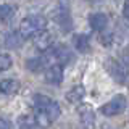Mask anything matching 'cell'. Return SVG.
I'll return each instance as SVG.
<instances>
[{"instance_id":"1","label":"cell","mask_w":129,"mask_h":129,"mask_svg":"<svg viewBox=\"0 0 129 129\" xmlns=\"http://www.w3.org/2000/svg\"><path fill=\"white\" fill-rule=\"evenodd\" d=\"M47 27V19L40 15H31L26 16L21 23H19V34L24 39L27 37H34L39 31H44Z\"/></svg>"},{"instance_id":"2","label":"cell","mask_w":129,"mask_h":129,"mask_svg":"<svg viewBox=\"0 0 129 129\" xmlns=\"http://www.w3.org/2000/svg\"><path fill=\"white\" fill-rule=\"evenodd\" d=\"M34 103L37 107L39 111L45 113V115L50 116V119L53 121L56 119L60 115H61V108H60V103L56 100L50 99L48 95H44V94H36L34 95Z\"/></svg>"},{"instance_id":"3","label":"cell","mask_w":129,"mask_h":129,"mask_svg":"<svg viewBox=\"0 0 129 129\" xmlns=\"http://www.w3.org/2000/svg\"><path fill=\"white\" fill-rule=\"evenodd\" d=\"M105 70L108 71V74H110L116 82H119V84L127 82L129 73H127L126 64L123 61H119V60H116V58H108L107 61H105Z\"/></svg>"},{"instance_id":"4","label":"cell","mask_w":129,"mask_h":129,"mask_svg":"<svg viewBox=\"0 0 129 129\" xmlns=\"http://www.w3.org/2000/svg\"><path fill=\"white\" fill-rule=\"evenodd\" d=\"M126 97L124 95H115L110 102H107L105 105H102V108H100V111H102V115L105 116H116L119 115V113H123L126 110Z\"/></svg>"},{"instance_id":"5","label":"cell","mask_w":129,"mask_h":129,"mask_svg":"<svg viewBox=\"0 0 129 129\" xmlns=\"http://www.w3.org/2000/svg\"><path fill=\"white\" fill-rule=\"evenodd\" d=\"M78 115L81 119V124L84 129H94L95 126V111L92 108V105L89 103H81L78 107Z\"/></svg>"},{"instance_id":"6","label":"cell","mask_w":129,"mask_h":129,"mask_svg":"<svg viewBox=\"0 0 129 129\" xmlns=\"http://www.w3.org/2000/svg\"><path fill=\"white\" fill-rule=\"evenodd\" d=\"M32 42H34V47L40 52H47L48 48L53 45L55 42V36L52 34L50 31L44 29V31H39L37 34L32 37Z\"/></svg>"},{"instance_id":"7","label":"cell","mask_w":129,"mask_h":129,"mask_svg":"<svg viewBox=\"0 0 129 129\" xmlns=\"http://www.w3.org/2000/svg\"><path fill=\"white\" fill-rule=\"evenodd\" d=\"M44 78L48 84H53V86H60L63 82V66L58 63H53L50 66L45 68L44 71Z\"/></svg>"},{"instance_id":"8","label":"cell","mask_w":129,"mask_h":129,"mask_svg":"<svg viewBox=\"0 0 129 129\" xmlns=\"http://www.w3.org/2000/svg\"><path fill=\"white\" fill-rule=\"evenodd\" d=\"M48 55H50L52 58H55L56 61H58V64H68L74 60V53L71 52V48L63 45V44L61 45H56Z\"/></svg>"},{"instance_id":"9","label":"cell","mask_w":129,"mask_h":129,"mask_svg":"<svg viewBox=\"0 0 129 129\" xmlns=\"http://www.w3.org/2000/svg\"><path fill=\"white\" fill-rule=\"evenodd\" d=\"M53 19L56 21L60 27L63 31L71 29V16H70V10H68L64 5H60L58 8H55L53 11Z\"/></svg>"},{"instance_id":"10","label":"cell","mask_w":129,"mask_h":129,"mask_svg":"<svg viewBox=\"0 0 129 129\" xmlns=\"http://www.w3.org/2000/svg\"><path fill=\"white\" fill-rule=\"evenodd\" d=\"M89 24L97 32H102L108 26V16L105 13H92L89 15Z\"/></svg>"},{"instance_id":"11","label":"cell","mask_w":129,"mask_h":129,"mask_svg":"<svg viewBox=\"0 0 129 129\" xmlns=\"http://www.w3.org/2000/svg\"><path fill=\"white\" fill-rule=\"evenodd\" d=\"M19 90V82L16 79H3L0 81V92L3 95H15Z\"/></svg>"},{"instance_id":"12","label":"cell","mask_w":129,"mask_h":129,"mask_svg":"<svg viewBox=\"0 0 129 129\" xmlns=\"http://www.w3.org/2000/svg\"><path fill=\"white\" fill-rule=\"evenodd\" d=\"M84 97H86V89L82 86H74L73 89H70V90L66 92L64 99H66L70 103H79Z\"/></svg>"},{"instance_id":"13","label":"cell","mask_w":129,"mask_h":129,"mask_svg":"<svg viewBox=\"0 0 129 129\" xmlns=\"http://www.w3.org/2000/svg\"><path fill=\"white\" fill-rule=\"evenodd\" d=\"M73 44H74V47L78 48L81 53H87V52L90 50V39H89L87 34H78V36H74Z\"/></svg>"},{"instance_id":"14","label":"cell","mask_w":129,"mask_h":129,"mask_svg":"<svg viewBox=\"0 0 129 129\" xmlns=\"http://www.w3.org/2000/svg\"><path fill=\"white\" fill-rule=\"evenodd\" d=\"M23 42H24V37L19 34V31L18 32H8L5 36V45L8 48H19L23 45Z\"/></svg>"},{"instance_id":"15","label":"cell","mask_w":129,"mask_h":129,"mask_svg":"<svg viewBox=\"0 0 129 129\" xmlns=\"http://www.w3.org/2000/svg\"><path fill=\"white\" fill-rule=\"evenodd\" d=\"M26 66L29 68L32 73L45 71V68H47V56H39V58H31V60H27Z\"/></svg>"},{"instance_id":"16","label":"cell","mask_w":129,"mask_h":129,"mask_svg":"<svg viewBox=\"0 0 129 129\" xmlns=\"http://www.w3.org/2000/svg\"><path fill=\"white\" fill-rule=\"evenodd\" d=\"M15 15V7L8 3H0V19L2 21H10Z\"/></svg>"},{"instance_id":"17","label":"cell","mask_w":129,"mask_h":129,"mask_svg":"<svg viewBox=\"0 0 129 129\" xmlns=\"http://www.w3.org/2000/svg\"><path fill=\"white\" fill-rule=\"evenodd\" d=\"M34 118H36V124H37V127L47 129V127L52 124V119H50V116H48V115H45V113H42V111H37V113L34 115Z\"/></svg>"},{"instance_id":"18","label":"cell","mask_w":129,"mask_h":129,"mask_svg":"<svg viewBox=\"0 0 129 129\" xmlns=\"http://www.w3.org/2000/svg\"><path fill=\"white\" fill-rule=\"evenodd\" d=\"M19 124H21V129H36V127H37L34 115H32V116H29V115L21 116V118H19Z\"/></svg>"},{"instance_id":"19","label":"cell","mask_w":129,"mask_h":129,"mask_svg":"<svg viewBox=\"0 0 129 129\" xmlns=\"http://www.w3.org/2000/svg\"><path fill=\"white\" fill-rule=\"evenodd\" d=\"M11 64H13L11 55H8V53H0V73H2V71H7V70H10Z\"/></svg>"},{"instance_id":"20","label":"cell","mask_w":129,"mask_h":129,"mask_svg":"<svg viewBox=\"0 0 129 129\" xmlns=\"http://www.w3.org/2000/svg\"><path fill=\"white\" fill-rule=\"evenodd\" d=\"M100 44H102L103 47H111V44H113V34L111 32H103V34H100Z\"/></svg>"},{"instance_id":"21","label":"cell","mask_w":129,"mask_h":129,"mask_svg":"<svg viewBox=\"0 0 129 129\" xmlns=\"http://www.w3.org/2000/svg\"><path fill=\"white\" fill-rule=\"evenodd\" d=\"M0 129H11V123L5 118H0Z\"/></svg>"},{"instance_id":"22","label":"cell","mask_w":129,"mask_h":129,"mask_svg":"<svg viewBox=\"0 0 129 129\" xmlns=\"http://www.w3.org/2000/svg\"><path fill=\"white\" fill-rule=\"evenodd\" d=\"M123 16L129 21V0H126L124 5H123Z\"/></svg>"}]
</instances>
